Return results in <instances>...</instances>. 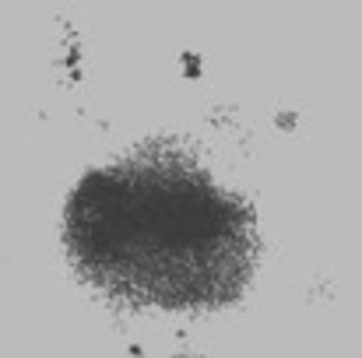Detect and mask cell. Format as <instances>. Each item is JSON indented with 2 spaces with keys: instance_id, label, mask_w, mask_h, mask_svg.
I'll return each instance as SVG.
<instances>
[{
  "instance_id": "obj_1",
  "label": "cell",
  "mask_w": 362,
  "mask_h": 358,
  "mask_svg": "<svg viewBox=\"0 0 362 358\" xmlns=\"http://www.w3.org/2000/svg\"><path fill=\"white\" fill-rule=\"evenodd\" d=\"M71 263L99 292L148 309L236 302L257 267L250 204L183 155H134L78 179L64 208Z\"/></svg>"
}]
</instances>
